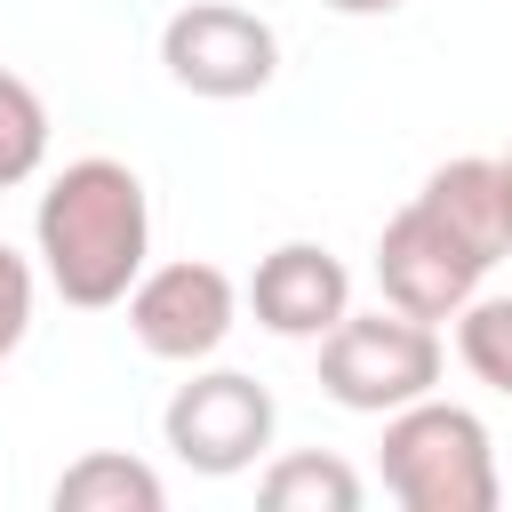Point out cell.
I'll return each mask as SVG.
<instances>
[{
    "label": "cell",
    "instance_id": "1",
    "mask_svg": "<svg viewBox=\"0 0 512 512\" xmlns=\"http://www.w3.org/2000/svg\"><path fill=\"white\" fill-rule=\"evenodd\" d=\"M40 272L64 304L80 312H104V304H128V288L144 280V256H152V200H144V176L128 160H72L48 192H40Z\"/></svg>",
    "mask_w": 512,
    "mask_h": 512
},
{
    "label": "cell",
    "instance_id": "2",
    "mask_svg": "<svg viewBox=\"0 0 512 512\" xmlns=\"http://www.w3.org/2000/svg\"><path fill=\"white\" fill-rule=\"evenodd\" d=\"M384 488L408 512H496L504 480H496V448L488 424L456 400H408L384 416Z\"/></svg>",
    "mask_w": 512,
    "mask_h": 512
},
{
    "label": "cell",
    "instance_id": "3",
    "mask_svg": "<svg viewBox=\"0 0 512 512\" xmlns=\"http://www.w3.org/2000/svg\"><path fill=\"white\" fill-rule=\"evenodd\" d=\"M440 384V328L384 304V312H344L320 336V392L352 416H392Z\"/></svg>",
    "mask_w": 512,
    "mask_h": 512
},
{
    "label": "cell",
    "instance_id": "4",
    "mask_svg": "<svg viewBox=\"0 0 512 512\" xmlns=\"http://www.w3.org/2000/svg\"><path fill=\"white\" fill-rule=\"evenodd\" d=\"M160 64H168L176 88H192V96H208V104H240V96L272 88V72H280V32H272L256 8L192 0V8L168 16Z\"/></svg>",
    "mask_w": 512,
    "mask_h": 512
},
{
    "label": "cell",
    "instance_id": "5",
    "mask_svg": "<svg viewBox=\"0 0 512 512\" xmlns=\"http://www.w3.org/2000/svg\"><path fill=\"white\" fill-rule=\"evenodd\" d=\"M480 280H488V256L416 192L392 224H384V240H376V288H384V304H400V312H416V320H456L472 296H480Z\"/></svg>",
    "mask_w": 512,
    "mask_h": 512
},
{
    "label": "cell",
    "instance_id": "6",
    "mask_svg": "<svg viewBox=\"0 0 512 512\" xmlns=\"http://www.w3.org/2000/svg\"><path fill=\"white\" fill-rule=\"evenodd\" d=\"M160 432H168L176 464H192L208 480H232L272 448V392L256 376H240V368H200L160 408Z\"/></svg>",
    "mask_w": 512,
    "mask_h": 512
},
{
    "label": "cell",
    "instance_id": "7",
    "mask_svg": "<svg viewBox=\"0 0 512 512\" xmlns=\"http://www.w3.org/2000/svg\"><path fill=\"white\" fill-rule=\"evenodd\" d=\"M232 320H240V288H232V272L224 264H208V256H184V264H160V272H144L136 288H128V328H136V344L152 352V360H208L224 336H232Z\"/></svg>",
    "mask_w": 512,
    "mask_h": 512
},
{
    "label": "cell",
    "instance_id": "8",
    "mask_svg": "<svg viewBox=\"0 0 512 512\" xmlns=\"http://www.w3.org/2000/svg\"><path fill=\"white\" fill-rule=\"evenodd\" d=\"M248 304H256V320H264L272 336H288V344H320V336L352 312V272H344L320 240H280V248L256 264Z\"/></svg>",
    "mask_w": 512,
    "mask_h": 512
},
{
    "label": "cell",
    "instance_id": "9",
    "mask_svg": "<svg viewBox=\"0 0 512 512\" xmlns=\"http://www.w3.org/2000/svg\"><path fill=\"white\" fill-rule=\"evenodd\" d=\"M424 200L496 264V256H512V200H504V168L496 160H480V152H464V160H440L432 176H424Z\"/></svg>",
    "mask_w": 512,
    "mask_h": 512
},
{
    "label": "cell",
    "instance_id": "10",
    "mask_svg": "<svg viewBox=\"0 0 512 512\" xmlns=\"http://www.w3.org/2000/svg\"><path fill=\"white\" fill-rule=\"evenodd\" d=\"M48 504H56V512H160V504H168V488H160V472H152L144 456L96 448V456H80V464H64V472H56Z\"/></svg>",
    "mask_w": 512,
    "mask_h": 512
},
{
    "label": "cell",
    "instance_id": "11",
    "mask_svg": "<svg viewBox=\"0 0 512 512\" xmlns=\"http://www.w3.org/2000/svg\"><path fill=\"white\" fill-rule=\"evenodd\" d=\"M256 496H264L272 512H360L368 480H360L344 456H328V448H296V456L264 464Z\"/></svg>",
    "mask_w": 512,
    "mask_h": 512
},
{
    "label": "cell",
    "instance_id": "12",
    "mask_svg": "<svg viewBox=\"0 0 512 512\" xmlns=\"http://www.w3.org/2000/svg\"><path fill=\"white\" fill-rule=\"evenodd\" d=\"M40 160H48V104H40L32 80H16L0 64V192L24 184Z\"/></svg>",
    "mask_w": 512,
    "mask_h": 512
},
{
    "label": "cell",
    "instance_id": "13",
    "mask_svg": "<svg viewBox=\"0 0 512 512\" xmlns=\"http://www.w3.org/2000/svg\"><path fill=\"white\" fill-rule=\"evenodd\" d=\"M456 352L488 392L512 400V296H472L456 312Z\"/></svg>",
    "mask_w": 512,
    "mask_h": 512
},
{
    "label": "cell",
    "instance_id": "14",
    "mask_svg": "<svg viewBox=\"0 0 512 512\" xmlns=\"http://www.w3.org/2000/svg\"><path fill=\"white\" fill-rule=\"evenodd\" d=\"M24 328H32V264L0 240V360L24 344Z\"/></svg>",
    "mask_w": 512,
    "mask_h": 512
},
{
    "label": "cell",
    "instance_id": "15",
    "mask_svg": "<svg viewBox=\"0 0 512 512\" xmlns=\"http://www.w3.org/2000/svg\"><path fill=\"white\" fill-rule=\"evenodd\" d=\"M320 8H336V16H392V8H408V0H320Z\"/></svg>",
    "mask_w": 512,
    "mask_h": 512
},
{
    "label": "cell",
    "instance_id": "16",
    "mask_svg": "<svg viewBox=\"0 0 512 512\" xmlns=\"http://www.w3.org/2000/svg\"><path fill=\"white\" fill-rule=\"evenodd\" d=\"M496 168H504V200H512V152H496Z\"/></svg>",
    "mask_w": 512,
    "mask_h": 512
}]
</instances>
